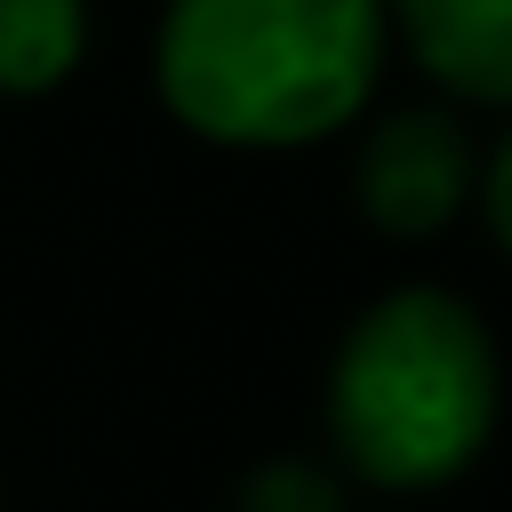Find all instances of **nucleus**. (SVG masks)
Instances as JSON below:
<instances>
[{"label": "nucleus", "mask_w": 512, "mask_h": 512, "mask_svg": "<svg viewBox=\"0 0 512 512\" xmlns=\"http://www.w3.org/2000/svg\"><path fill=\"white\" fill-rule=\"evenodd\" d=\"M472 208H480V224H488V240H496V256L512 264V128L480 152V176H472Z\"/></svg>", "instance_id": "7"}, {"label": "nucleus", "mask_w": 512, "mask_h": 512, "mask_svg": "<svg viewBox=\"0 0 512 512\" xmlns=\"http://www.w3.org/2000/svg\"><path fill=\"white\" fill-rule=\"evenodd\" d=\"M480 152L448 104H392L352 152V200L384 240H440L472 208Z\"/></svg>", "instance_id": "3"}, {"label": "nucleus", "mask_w": 512, "mask_h": 512, "mask_svg": "<svg viewBox=\"0 0 512 512\" xmlns=\"http://www.w3.org/2000/svg\"><path fill=\"white\" fill-rule=\"evenodd\" d=\"M328 464L384 496H432L464 480L504 416V360L488 320L440 288L400 280L352 312L320 384Z\"/></svg>", "instance_id": "2"}, {"label": "nucleus", "mask_w": 512, "mask_h": 512, "mask_svg": "<svg viewBox=\"0 0 512 512\" xmlns=\"http://www.w3.org/2000/svg\"><path fill=\"white\" fill-rule=\"evenodd\" d=\"M232 512H344V472L320 456H272L240 480Z\"/></svg>", "instance_id": "6"}, {"label": "nucleus", "mask_w": 512, "mask_h": 512, "mask_svg": "<svg viewBox=\"0 0 512 512\" xmlns=\"http://www.w3.org/2000/svg\"><path fill=\"white\" fill-rule=\"evenodd\" d=\"M408 64L464 112H512V0H384Z\"/></svg>", "instance_id": "4"}, {"label": "nucleus", "mask_w": 512, "mask_h": 512, "mask_svg": "<svg viewBox=\"0 0 512 512\" xmlns=\"http://www.w3.org/2000/svg\"><path fill=\"white\" fill-rule=\"evenodd\" d=\"M392 64L384 0H160L152 96L216 152H304L368 120Z\"/></svg>", "instance_id": "1"}, {"label": "nucleus", "mask_w": 512, "mask_h": 512, "mask_svg": "<svg viewBox=\"0 0 512 512\" xmlns=\"http://www.w3.org/2000/svg\"><path fill=\"white\" fill-rule=\"evenodd\" d=\"M88 0H0V104L56 96L88 64Z\"/></svg>", "instance_id": "5"}]
</instances>
